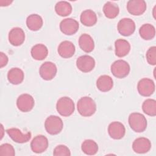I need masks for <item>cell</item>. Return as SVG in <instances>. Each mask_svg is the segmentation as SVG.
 I'll return each instance as SVG.
<instances>
[{"mask_svg": "<svg viewBox=\"0 0 156 156\" xmlns=\"http://www.w3.org/2000/svg\"><path fill=\"white\" fill-rule=\"evenodd\" d=\"M113 79L108 75H102L96 80V87L101 91H108L113 88Z\"/></svg>", "mask_w": 156, "mask_h": 156, "instance_id": "23", "label": "cell"}, {"mask_svg": "<svg viewBox=\"0 0 156 156\" xmlns=\"http://www.w3.org/2000/svg\"><path fill=\"white\" fill-rule=\"evenodd\" d=\"M77 108L79 114L84 117H89L96 111V104L94 101L89 96H83L77 102Z\"/></svg>", "mask_w": 156, "mask_h": 156, "instance_id": "1", "label": "cell"}, {"mask_svg": "<svg viewBox=\"0 0 156 156\" xmlns=\"http://www.w3.org/2000/svg\"><path fill=\"white\" fill-rule=\"evenodd\" d=\"M56 109L60 115L65 117L69 116L74 112V103L69 97H62L57 102Z\"/></svg>", "mask_w": 156, "mask_h": 156, "instance_id": "3", "label": "cell"}, {"mask_svg": "<svg viewBox=\"0 0 156 156\" xmlns=\"http://www.w3.org/2000/svg\"><path fill=\"white\" fill-rule=\"evenodd\" d=\"M30 53L34 59L36 60H42L48 56V50L45 45L43 44H37L32 48Z\"/></svg>", "mask_w": 156, "mask_h": 156, "instance_id": "25", "label": "cell"}, {"mask_svg": "<svg viewBox=\"0 0 156 156\" xmlns=\"http://www.w3.org/2000/svg\"><path fill=\"white\" fill-rule=\"evenodd\" d=\"M35 101L29 94L24 93L20 95L16 100V106L22 112H29L34 107Z\"/></svg>", "mask_w": 156, "mask_h": 156, "instance_id": "7", "label": "cell"}, {"mask_svg": "<svg viewBox=\"0 0 156 156\" xmlns=\"http://www.w3.org/2000/svg\"><path fill=\"white\" fill-rule=\"evenodd\" d=\"M104 14L109 19H113L116 18L119 12L118 5L112 2L108 1L103 6L102 9Z\"/></svg>", "mask_w": 156, "mask_h": 156, "instance_id": "26", "label": "cell"}, {"mask_svg": "<svg viewBox=\"0 0 156 156\" xmlns=\"http://www.w3.org/2000/svg\"><path fill=\"white\" fill-rule=\"evenodd\" d=\"M57 71V66L53 62H45L40 68L39 73L41 77L45 80H52L56 75Z\"/></svg>", "mask_w": 156, "mask_h": 156, "instance_id": "9", "label": "cell"}, {"mask_svg": "<svg viewBox=\"0 0 156 156\" xmlns=\"http://www.w3.org/2000/svg\"><path fill=\"white\" fill-rule=\"evenodd\" d=\"M55 11L59 16H66L71 13L72 6L67 1H58L55 5Z\"/></svg>", "mask_w": 156, "mask_h": 156, "instance_id": "28", "label": "cell"}, {"mask_svg": "<svg viewBox=\"0 0 156 156\" xmlns=\"http://www.w3.org/2000/svg\"><path fill=\"white\" fill-rule=\"evenodd\" d=\"M43 19L37 14H31L26 19V25L29 29L32 31L38 30L43 26Z\"/></svg>", "mask_w": 156, "mask_h": 156, "instance_id": "24", "label": "cell"}, {"mask_svg": "<svg viewBox=\"0 0 156 156\" xmlns=\"http://www.w3.org/2000/svg\"><path fill=\"white\" fill-rule=\"evenodd\" d=\"M147 63L151 65L156 64V47L152 46L148 49L146 54Z\"/></svg>", "mask_w": 156, "mask_h": 156, "instance_id": "33", "label": "cell"}, {"mask_svg": "<svg viewBox=\"0 0 156 156\" xmlns=\"http://www.w3.org/2000/svg\"><path fill=\"white\" fill-rule=\"evenodd\" d=\"M13 1H9V0H7V1H0V4H1V6L3 7V6H7L9 5H10Z\"/></svg>", "mask_w": 156, "mask_h": 156, "instance_id": "35", "label": "cell"}, {"mask_svg": "<svg viewBox=\"0 0 156 156\" xmlns=\"http://www.w3.org/2000/svg\"><path fill=\"white\" fill-rule=\"evenodd\" d=\"M142 110L144 113L151 116L156 115V101L153 99L145 100L142 104Z\"/></svg>", "mask_w": 156, "mask_h": 156, "instance_id": "30", "label": "cell"}, {"mask_svg": "<svg viewBox=\"0 0 156 156\" xmlns=\"http://www.w3.org/2000/svg\"><path fill=\"white\" fill-rule=\"evenodd\" d=\"M139 34L140 37L145 40H152L155 35V27L149 23L144 24L140 27Z\"/></svg>", "mask_w": 156, "mask_h": 156, "instance_id": "27", "label": "cell"}, {"mask_svg": "<svg viewBox=\"0 0 156 156\" xmlns=\"http://www.w3.org/2000/svg\"><path fill=\"white\" fill-rule=\"evenodd\" d=\"M8 61H9V58L7 55L4 52H0V65H1L0 67L2 68L4 66H6L8 63Z\"/></svg>", "mask_w": 156, "mask_h": 156, "instance_id": "34", "label": "cell"}, {"mask_svg": "<svg viewBox=\"0 0 156 156\" xmlns=\"http://www.w3.org/2000/svg\"><path fill=\"white\" fill-rule=\"evenodd\" d=\"M75 46L70 41L65 40L61 42L58 46V53L63 58H68L73 56L75 52Z\"/></svg>", "mask_w": 156, "mask_h": 156, "instance_id": "18", "label": "cell"}, {"mask_svg": "<svg viewBox=\"0 0 156 156\" xmlns=\"http://www.w3.org/2000/svg\"><path fill=\"white\" fill-rule=\"evenodd\" d=\"M49 145L48 138L43 135H38L35 136L30 143V148L32 151L37 154H40L44 152Z\"/></svg>", "mask_w": 156, "mask_h": 156, "instance_id": "12", "label": "cell"}, {"mask_svg": "<svg viewBox=\"0 0 156 156\" xmlns=\"http://www.w3.org/2000/svg\"><path fill=\"white\" fill-rule=\"evenodd\" d=\"M80 20L82 24L85 26H93L97 23V15L96 13L90 9H87L81 13Z\"/></svg>", "mask_w": 156, "mask_h": 156, "instance_id": "20", "label": "cell"}, {"mask_svg": "<svg viewBox=\"0 0 156 156\" xmlns=\"http://www.w3.org/2000/svg\"><path fill=\"white\" fill-rule=\"evenodd\" d=\"M127 10L133 15H141L146 10V2L144 0H130L127 3Z\"/></svg>", "mask_w": 156, "mask_h": 156, "instance_id": "13", "label": "cell"}, {"mask_svg": "<svg viewBox=\"0 0 156 156\" xmlns=\"http://www.w3.org/2000/svg\"><path fill=\"white\" fill-rule=\"evenodd\" d=\"M110 69L112 74L119 79L124 78L128 76L130 70L129 64L124 60L115 61L112 64Z\"/></svg>", "mask_w": 156, "mask_h": 156, "instance_id": "5", "label": "cell"}, {"mask_svg": "<svg viewBox=\"0 0 156 156\" xmlns=\"http://www.w3.org/2000/svg\"><path fill=\"white\" fill-rule=\"evenodd\" d=\"M77 68L83 73L91 71L95 66V60L90 55H83L76 60Z\"/></svg>", "mask_w": 156, "mask_h": 156, "instance_id": "11", "label": "cell"}, {"mask_svg": "<svg viewBox=\"0 0 156 156\" xmlns=\"http://www.w3.org/2000/svg\"><path fill=\"white\" fill-rule=\"evenodd\" d=\"M81 149L85 154L93 155L98 152V145L96 142L93 140H85L82 143Z\"/></svg>", "mask_w": 156, "mask_h": 156, "instance_id": "29", "label": "cell"}, {"mask_svg": "<svg viewBox=\"0 0 156 156\" xmlns=\"http://www.w3.org/2000/svg\"><path fill=\"white\" fill-rule=\"evenodd\" d=\"M53 155L55 156H69L71 155V152L69 149L65 145L60 144L57 146L53 151Z\"/></svg>", "mask_w": 156, "mask_h": 156, "instance_id": "32", "label": "cell"}, {"mask_svg": "<svg viewBox=\"0 0 156 156\" xmlns=\"http://www.w3.org/2000/svg\"><path fill=\"white\" fill-rule=\"evenodd\" d=\"M79 27V23L74 19L68 18L63 20L60 23L61 32L66 35H72L76 34Z\"/></svg>", "mask_w": 156, "mask_h": 156, "instance_id": "8", "label": "cell"}, {"mask_svg": "<svg viewBox=\"0 0 156 156\" xmlns=\"http://www.w3.org/2000/svg\"><path fill=\"white\" fill-rule=\"evenodd\" d=\"M6 132L13 141L18 143H27L31 138V133L30 132L24 133L17 128L8 129L6 130Z\"/></svg>", "mask_w": 156, "mask_h": 156, "instance_id": "14", "label": "cell"}, {"mask_svg": "<svg viewBox=\"0 0 156 156\" xmlns=\"http://www.w3.org/2000/svg\"><path fill=\"white\" fill-rule=\"evenodd\" d=\"M155 7H154V9H153V10H154V11H155ZM153 15H154V18H155V13H154V14H153Z\"/></svg>", "mask_w": 156, "mask_h": 156, "instance_id": "37", "label": "cell"}, {"mask_svg": "<svg viewBox=\"0 0 156 156\" xmlns=\"http://www.w3.org/2000/svg\"><path fill=\"white\" fill-rule=\"evenodd\" d=\"M9 41L14 46L21 45L25 40V33L24 30L18 27L12 28L9 33Z\"/></svg>", "mask_w": 156, "mask_h": 156, "instance_id": "16", "label": "cell"}, {"mask_svg": "<svg viewBox=\"0 0 156 156\" xmlns=\"http://www.w3.org/2000/svg\"><path fill=\"white\" fill-rule=\"evenodd\" d=\"M79 44L80 49L85 52L89 53L94 48V42L93 38L87 34L81 35L79 38Z\"/></svg>", "mask_w": 156, "mask_h": 156, "instance_id": "21", "label": "cell"}, {"mask_svg": "<svg viewBox=\"0 0 156 156\" xmlns=\"http://www.w3.org/2000/svg\"><path fill=\"white\" fill-rule=\"evenodd\" d=\"M115 54L118 57L127 55L130 50V44L124 39H118L115 42Z\"/></svg>", "mask_w": 156, "mask_h": 156, "instance_id": "19", "label": "cell"}, {"mask_svg": "<svg viewBox=\"0 0 156 156\" xmlns=\"http://www.w3.org/2000/svg\"><path fill=\"white\" fill-rule=\"evenodd\" d=\"M44 127L49 134L52 135H57L62 130L63 122L60 117L55 115H51L46 119Z\"/></svg>", "mask_w": 156, "mask_h": 156, "instance_id": "4", "label": "cell"}, {"mask_svg": "<svg viewBox=\"0 0 156 156\" xmlns=\"http://www.w3.org/2000/svg\"><path fill=\"white\" fill-rule=\"evenodd\" d=\"M1 132H2V135H1V139H2V138L3 137V129H4V128H3V126H2V124H1Z\"/></svg>", "mask_w": 156, "mask_h": 156, "instance_id": "36", "label": "cell"}, {"mask_svg": "<svg viewBox=\"0 0 156 156\" xmlns=\"http://www.w3.org/2000/svg\"><path fill=\"white\" fill-rule=\"evenodd\" d=\"M119 33L125 37L132 35L135 30V23L130 18H124L119 20L117 25Z\"/></svg>", "mask_w": 156, "mask_h": 156, "instance_id": "10", "label": "cell"}, {"mask_svg": "<svg viewBox=\"0 0 156 156\" xmlns=\"http://www.w3.org/2000/svg\"><path fill=\"white\" fill-rule=\"evenodd\" d=\"M15 155V149L9 143H4L0 146V155L1 156H14Z\"/></svg>", "mask_w": 156, "mask_h": 156, "instance_id": "31", "label": "cell"}, {"mask_svg": "<svg viewBox=\"0 0 156 156\" xmlns=\"http://www.w3.org/2000/svg\"><path fill=\"white\" fill-rule=\"evenodd\" d=\"M129 124L130 128L135 132H144L147 127V122L145 116L140 113L134 112L130 114L128 118Z\"/></svg>", "mask_w": 156, "mask_h": 156, "instance_id": "2", "label": "cell"}, {"mask_svg": "<svg viewBox=\"0 0 156 156\" xmlns=\"http://www.w3.org/2000/svg\"><path fill=\"white\" fill-rule=\"evenodd\" d=\"M151 143L150 140L145 137H140L135 139L132 143L133 151L138 154H144L150 151Z\"/></svg>", "mask_w": 156, "mask_h": 156, "instance_id": "17", "label": "cell"}, {"mask_svg": "<svg viewBox=\"0 0 156 156\" xmlns=\"http://www.w3.org/2000/svg\"><path fill=\"white\" fill-rule=\"evenodd\" d=\"M108 133L112 138L120 140L124 136L126 129L124 124L121 122L119 121H114L108 125Z\"/></svg>", "mask_w": 156, "mask_h": 156, "instance_id": "15", "label": "cell"}, {"mask_svg": "<svg viewBox=\"0 0 156 156\" xmlns=\"http://www.w3.org/2000/svg\"><path fill=\"white\" fill-rule=\"evenodd\" d=\"M24 77V72L19 68H12L7 73V79L9 82L13 85L21 83L23 81Z\"/></svg>", "mask_w": 156, "mask_h": 156, "instance_id": "22", "label": "cell"}, {"mask_svg": "<svg viewBox=\"0 0 156 156\" xmlns=\"http://www.w3.org/2000/svg\"><path fill=\"white\" fill-rule=\"evenodd\" d=\"M155 89V86L154 81L149 78L141 79L137 85L139 94L145 97L151 96L154 93Z\"/></svg>", "mask_w": 156, "mask_h": 156, "instance_id": "6", "label": "cell"}]
</instances>
